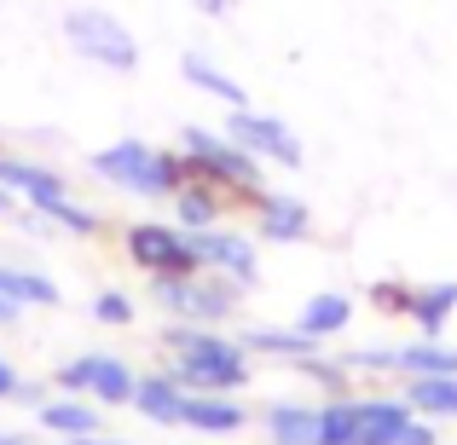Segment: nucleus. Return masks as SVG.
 I'll list each match as a JSON object with an SVG mask.
<instances>
[{
    "instance_id": "obj_19",
    "label": "nucleus",
    "mask_w": 457,
    "mask_h": 445,
    "mask_svg": "<svg viewBox=\"0 0 457 445\" xmlns=\"http://www.w3.org/2000/svg\"><path fill=\"white\" fill-rule=\"evenodd\" d=\"M244 347L255 358H278V365H295V358H312V353H319V342L302 335L295 324H255V330H244Z\"/></svg>"
},
{
    "instance_id": "obj_7",
    "label": "nucleus",
    "mask_w": 457,
    "mask_h": 445,
    "mask_svg": "<svg viewBox=\"0 0 457 445\" xmlns=\"http://www.w3.org/2000/svg\"><path fill=\"white\" fill-rule=\"evenodd\" d=\"M186 237H191V249H197L203 272H220L237 295H249L261 284V249L244 226L220 220V226H203V232H186Z\"/></svg>"
},
{
    "instance_id": "obj_24",
    "label": "nucleus",
    "mask_w": 457,
    "mask_h": 445,
    "mask_svg": "<svg viewBox=\"0 0 457 445\" xmlns=\"http://www.w3.org/2000/svg\"><path fill=\"white\" fill-rule=\"evenodd\" d=\"M0 295L18 307H58V284L35 267H0Z\"/></svg>"
},
{
    "instance_id": "obj_30",
    "label": "nucleus",
    "mask_w": 457,
    "mask_h": 445,
    "mask_svg": "<svg viewBox=\"0 0 457 445\" xmlns=\"http://www.w3.org/2000/svg\"><path fill=\"white\" fill-rule=\"evenodd\" d=\"M370 307L388 312V318H405V307H411V284H405V278H377V284H370Z\"/></svg>"
},
{
    "instance_id": "obj_2",
    "label": "nucleus",
    "mask_w": 457,
    "mask_h": 445,
    "mask_svg": "<svg viewBox=\"0 0 457 445\" xmlns=\"http://www.w3.org/2000/svg\"><path fill=\"white\" fill-rule=\"evenodd\" d=\"M179 162H186V179H197V185H214L232 209H255L261 191H267V174L244 145H232V139L220 134V128H203V122H186L174 139Z\"/></svg>"
},
{
    "instance_id": "obj_3",
    "label": "nucleus",
    "mask_w": 457,
    "mask_h": 445,
    "mask_svg": "<svg viewBox=\"0 0 457 445\" xmlns=\"http://www.w3.org/2000/svg\"><path fill=\"white\" fill-rule=\"evenodd\" d=\"M93 174L104 179V185L128 191V197H145V202H162L174 197L179 185H186V162H179V151H162L151 145V139H116V145L93 151Z\"/></svg>"
},
{
    "instance_id": "obj_25",
    "label": "nucleus",
    "mask_w": 457,
    "mask_h": 445,
    "mask_svg": "<svg viewBox=\"0 0 457 445\" xmlns=\"http://www.w3.org/2000/svg\"><path fill=\"white\" fill-rule=\"evenodd\" d=\"M359 434V393H330L319 405V445H353Z\"/></svg>"
},
{
    "instance_id": "obj_13",
    "label": "nucleus",
    "mask_w": 457,
    "mask_h": 445,
    "mask_svg": "<svg viewBox=\"0 0 457 445\" xmlns=\"http://www.w3.org/2000/svg\"><path fill=\"white\" fill-rule=\"evenodd\" d=\"M255 237H267V243H307L312 237V209L295 202V197H284V191H261Z\"/></svg>"
},
{
    "instance_id": "obj_12",
    "label": "nucleus",
    "mask_w": 457,
    "mask_h": 445,
    "mask_svg": "<svg viewBox=\"0 0 457 445\" xmlns=\"http://www.w3.org/2000/svg\"><path fill=\"white\" fill-rule=\"evenodd\" d=\"M411 400L405 393H359V434L353 445H400V428L411 423Z\"/></svg>"
},
{
    "instance_id": "obj_21",
    "label": "nucleus",
    "mask_w": 457,
    "mask_h": 445,
    "mask_svg": "<svg viewBox=\"0 0 457 445\" xmlns=\"http://www.w3.org/2000/svg\"><path fill=\"white\" fill-rule=\"evenodd\" d=\"M168 202H174V220H186L179 232H203V226H220L226 214H232V202H226L214 185H197V179H186Z\"/></svg>"
},
{
    "instance_id": "obj_10",
    "label": "nucleus",
    "mask_w": 457,
    "mask_h": 445,
    "mask_svg": "<svg viewBox=\"0 0 457 445\" xmlns=\"http://www.w3.org/2000/svg\"><path fill=\"white\" fill-rule=\"evenodd\" d=\"M0 185H6L23 209H35V214H46L58 197H70V179L58 174V168L29 162V156H12V151H0Z\"/></svg>"
},
{
    "instance_id": "obj_17",
    "label": "nucleus",
    "mask_w": 457,
    "mask_h": 445,
    "mask_svg": "<svg viewBox=\"0 0 457 445\" xmlns=\"http://www.w3.org/2000/svg\"><path fill=\"white\" fill-rule=\"evenodd\" d=\"M452 312H457V284L452 278L411 284V307H405V318L417 324V335H423V342H440V335H446Z\"/></svg>"
},
{
    "instance_id": "obj_16",
    "label": "nucleus",
    "mask_w": 457,
    "mask_h": 445,
    "mask_svg": "<svg viewBox=\"0 0 457 445\" xmlns=\"http://www.w3.org/2000/svg\"><path fill=\"white\" fill-rule=\"evenodd\" d=\"M99 411L104 405L81 400V393H53V400L35 405V423L58 440H87V434H99Z\"/></svg>"
},
{
    "instance_id": "obj_34",
    "label": "nucleus",
    "mask_w": 457,
    "mask_h": 445,
    "mask_svg": "<svg viewBox=\"0 0 457 445\" xmlns=\"http://www.w3.org/2000/svg\"><path fill=\"white\" fill-rule=\"evenodd\" d=\"M18 214H23V202H18V197H12V191H6V185H0V220H18Z\"/></svg>"
},
{
    "instance_id": "obj_32",
    "label": "nucleus",
    "mask_w": 457,
    "mask_h": 445,
    "mask_svg": "<svg viewBox=\"0 0 457 445\" xmlns=\"http://www.w3.org/2000/svg\"><path fill=\"white\" fill-rule=\"evenodd\" d=\"M18 388H23L18 365H12V358H0V405H6V400H18Z\"/></svg>"
},
{
    "instance_id": "obj_22",
    "label": "nucleus",
    "mask_w": 457,
    "mask_h": 445,
    "mask_svg": "<svg viewBox=\"0 0 457 445\" xmlns=\"http://www.w3.org/2000/svg\"><path fill=\"white\" fill-rule=\"evenodd\" d=\"M394 376H457V347L446 342H405V347H394Z\"/></svg>"
},
{
    "instance_id": "obj_29",
    "label": "nucleus",
    "mask_w": 457,
    "mask_h": 445,
    "mask_svg": "<svg viewBox=\"0 0 457 445\" xmlns=\"http://www.w3.org/2000/svg\"><path fill=\"white\" fill-rule=\"evenodd\" d=\"M347 370H353V382H382L394 376V347H353V353H342Z\"/></svg>"
},
{
    "instance_id": "obj_33",
    "label": "nucleus",
    "mask_w": 457,
    "mask_h": 445,
    "mask_svg": "<svg viewBox=\"0 0 457 445\" xmlns=\"http://www.w3.org/2000/svg\"><path fill=\"white\" fill-rule=\"evenodd\" d=\"M203 18H232V0H191Z\"/></svg>"
},
{
    "instance_id": "obj_11",
    "label": "nucleus",
    "mask_w": 457,
    "mask_h": 445,
    "mask_svg": "<svg viewBox=\"0 0 457 445\" xmlns=\"http://www.w3.org/2000/svg\"><path fill=\"white\" fill-rule=\"evenodd\" d=\"M128 411H139L156 428H186V388H179L168 370H145V376H134Z\"/></svg>"
},
{
    "instance_id": "obj_23",
    "label": "nucleus",
    "mask_w": 457,
    "mask_h": 445,
    "mask_svg": "<svg viewBox=\"0 0 457 445\" xmlns=\"http://www.w3.org/2000/svg\"><path fill=\"white\" fill-rule=\"evenodd\" d=\"M405 400L428 423H457V376H405Z\"/></svg>"
},
{
    "instance_id": "obj_35",
    "label": "nucleus",
    "mask_w": 457,
    "mask_h": 445,
    "mask_svg": "<svg viewBox=\"0 0 457 445\" xmlns=\"http://www.w3.org/2000/svg\"><path fill=\"white\" fill-rule=\"evenodd\" d=\"M23 318V307H18V301H6V295H0V324H18Z\"/></svg>"
},
{
    "instance_id": "obj_28",
    "label": "nucleus",
    "mask_w": 457,
    "mask_h": 445,
    "mask_svg": "<svg viewBox=\"0 0 457 445\" xmlns=\"http://www.w3.org/2000/svg\"><path fill=\"white\" fill-rule=\"evenodd\" d=\"M134 295L128 290H99L93 295V324H104V330H128V324H134Z\"/></svg>"
},
{
    "instance_id": "obj_31",
    "label": "nucleus",
    "mask_w": 457,
    "mask_h": 445,
    "mask_svg": "<svg viewBox=\"0 0 457 445\" xmlns=\"http://www.w3.org/2000/svg\"><path fill=\"white\" fill-rule=\"evenodd\" d=\"M400 445H440V434H435V423H428V416H411V423L400 428Z\"/></svg>"
},
{
    "instance_id": "obj_15",
    "label": "nucleus",
    "mask_w": 457,
    "mask_h": 445,
    "mask_svg": "<svg viewBox=\"0 0 457 445\" xmlns=\"http://www.w3.org/2000/svg\"><path fill=\"white\" fill-rule=\"evenodd\" d=\"M186 428L209 440L237 434V428H249V405L237 393H186Z\"/></svg>"
},
{
    "instance_id": "obj_6",
    "label": "nucleus",
    "mask_w": 457,
    "mask_h": 445,
    "mask_svg": "<svg viewBox=\"0 0 457 445\" xmlns=\"http://www.w3.org/2000/svg\"><path fill=\"white\" fill-rule=\"evenodd\" d=\"M122 255L134 260L145 278H191V272H203L191 237L168 220H134L122 232Z\"/></svg>"
},
{
    "instance_id": "obj_26",
    "label": "nucleus",
    "mask_w": 457,
    "mask_h": 445,
    "mask_svg": "<svg viewBox=\"0 0 457 445\" xmlns=\"http://www.w3.org/2000/svg\"><path fill=\"white\" fill-rule=\"evenodd\" d=\"M295 376H307L312 388H324V400H330V393H353V370H347V358H324V347L312 358H295Z\"/></svg>"
},
{
    "instance_id": "obj_14",
    "label": "nucleus",
    "mask_w": 457,
    "mask_h": 445,
    "mask_svg": "<svg viewBox=\"0 0 457 445\" xmlns=\"http://www.w3.org/2000/svg\"><path fill=\"white\" fill-rule=\"evenodd\" d=\"M295 330L312 335V342H336V335H347L353 330V295H342V290H312L302 301V312H295Z\"/></svg>"
},
{
    "instance_id": "obj_4",
    "label": "nucleus",
    "mask_w": 457,
    "mask_h": 445,
    "mask_svg": "<svg viewBox=\"0 0 457 445\" xmlns=\"http://www.w3.org/2000/svg\"><path fill=\"white\" fill-rule=\"evenodd\" d=\"M64 41L93 70H116V76H134L139 70V35L104 6H70L64 12Z\"/></svg>"
},
{
    "instance_id": "obj_9",
    "label": "nucleus",
    "mask_w": 457,
    "mask_h": 445,
    "mask_svg": "<svg viewBox=\"0 0 457 445\" xmlns=\"http://www.w3.org/2000/svg\"><path fill=\"white\" fill-rule=\"evenodd\" d=\"M220 134L232 139V145H244L255 162H278V168H302V162H307L295 128L278 122V116H267V111H255V104H244V111H226Z\"/></svg>"
},
{
    "instance_id": "obj_37",
    "label": "nucleus",
    "mask_w": 457,
    "mask_h": 445,
    "mask_svg": "<svg viewBox=\"0 0 457 445\" xmlns=\"http://www.w3.org/2000/svg\"><path fill=\"white\" fill-rule=\"evenodd\" d=\"M0 445H29V440H23L18 428H0Z\"/></svg>"
},
{
    "instance_id": "obj_36",
    "label": "nucleus",
    "mask_w": 457,
    "mask_h": 445,
    "mask_svg": "<svg viewBox=\"0 0 457 445\" xmlns=\"http://www.w3.org/2000/svg\"><path fill=\"white\" fill-rule=\"evenodd\" d=\"M70 445H128V440H104V434H87V440H70Z\"/></svg>"
},
{
    "instance_id": "obj_18",
    "label": "nucleus",
    "mask_w": 457,
    "mask_h": 445,
    "mask_svg": "<svg viewBox=\"0 0 457 445\" xmlns=\"http://www.w3.org/2000/svg\"><path fill=\"white\" fill-rule=\"evenodd\" d=\"M179 76L191 81V87L203 93V99H214V104H226V111H244L249 104V93H244V81H232L220 64H214L209 53H179Z\"/></svg>"
},
{
    "instance_id": "obj_8",
    "label": "nucleus",
    "mask_w": 457,
    "mask_h": 445,
    "mask_svg": "<svg viewBox=\"0 0 457 445\" xmlns=\"http://www.w3.org/2000/svg\"><path fill=\"white\" fill-rule=\"evenodd\" d=\"M134 376L139 370L128 365L122 353H76L70 365L53 370V388L81 393V400H93V405H128L134 400Z\"/></svg>"
},
{
    "instance_id": "obj_1",
    "label": "nucleus",
    "mask_w": 457,
    "mask_h": 445,
    "mask_svg": "<svg viewBox=\"0 0 457 445\" xmlns=\"http://www.w3.org/2000/svg\"><path fill=\"white\" fill-rule=\"evenodd\" d=\"M162 353V370L186 393H244L255 382V353L244 347V335H226L220 324H168Z\"/></svg>"
},
{
    "instance_id": "obj_20",
    "label": "nucleus",
    "mask_w": 457,
    "mask_h": 445,
    "mask_svg": "<svg viewBox=\"0 0 457 445\" xmlns=\"http://www.w3.org/2000/svg\"><path fill=\"white\" fill-rule=\"evenodd\" d=\"M272 445H319V405H302V400H278L261 411Z\"/></svg>"
},
{
    "instance_id": "obj_27",
    "label": "nucleus",
    "mask_w": 457,
    "mask_h": 445,
    "mask_svg": "<svg viewBox=\"0 0 457 445\" xmlns=\"http://www.w3.org/2000/svg\"><path fill=\"white\" fill-rule=\"evenodd\" d=\"M41 220L58 226V232H70V237H99V232H104V214L87 209V202H76V197H58L53 209L41 214Z\"/></svg>"
},
{
    "instance_id": "obj_5",
    "label": "nucleus",
    "mask_w": 457,
    "mask_h": 445,
    "mask_svg": "<svg viewBox=\"0 0 457 445\" xmlns=\"http://www.w3.org/2000/svg\"><path fill=\"white\" fill-rule=\"evenodd\" d=\"M151 307L168 312V324H226L237 307V290L220 272H191V278H151Z\"/></svg>"
}]
</instances>
